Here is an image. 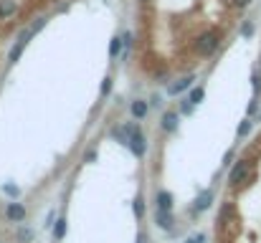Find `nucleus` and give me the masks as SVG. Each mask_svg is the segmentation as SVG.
<instances>
[{
  "instance_id": "f3484780",
  "label": "nucleus",
  "mask_w": 261,
  "mask_h": 243,
  "mask_svg": "<svg viewBox=\"0 0 261 243\" xmlns=\"http://www.w3.org/2000/svg\"><path fill=\"white\" fill-rule=\"evenodd\" d=\"M188 101L200 104V101H203V89H200V86H198V89H193V91H190V96H188Z\"/></svg>"
},
{
  "instance_id": "f257e3e1",
  "label": "nucleus",
  "mask_w": 261,
  "mask_h": 243,
  "mask_svg": "<svg viewBox=\"0 0 261 243\" xmlns=\"http://www.w3.org/2000/svg\"><path fill=\"white\" fill-rule=\"evenodd\" d=\"M124 145L137 155V157H142L145 152H147V145H145V137H142V132L135 127V124H127L124 127Z\"/></svg>"
},
{
  "instance_id": "9b49d317",
  "label": "nucleus",
  "mask_w": 261,
  "mask_h": 243,
  "mask_svg": "<svg viewBox=\"0 0 261 243\" xmlns=\"http://www.w3.org/2000/svg\"><path fill=\"white\" fill-rule=\"evenodd\" d=\"M163 129H165V132H175V129H177V114H175V112H168V114L163 117Z\"/></svg>"
},
{
  "instance_id": "2eb2a0df",
  "label": "nucleus",
  "mask_w": 261,
  "mask_h": 243,
  "mask_svg": "<svg viewBox=\"0 0 261 243\" xmlns=\"http://www.w3.org/2000/svg\"><path fill=\"white\" fill-rule=\"evenodd\" d=\"M251 127H254V122H251V119H244V122L239 124V137L244 140V137H246V134L251 132Z\"/></svg>"
},
{
  "instance_id": "1a4fd4ad",
  "label": "nucleus",
  "mask_w": 261,
  "mask_h": 243,
  "mask_svg": "<svg viewBox=\"0 0 261 243\" xmlns=\"http://www.w3.org/2000/svg\"><path fill=\"white\" fill-rule=\"evenodd\" d=\"M25 43H28V41H25V38L20 36V38H18V43H15V46L10 48V53H8V61H10V64H15V61L20 59V53H23V48H25Z\"/></svg>"
},
{
  "instance_id": "5701e85b",
  "label": "nucleus",
  "mask_w": 261,
  "mask_h": 243,
  "mask_svg": "<svg viewBox=\"0 0 261 243\" xmlns=\"http://www.w3.org/2000/svg\"><path fill=\"white\" fill-rule=\"evenodd\" d=\"M256 106H259V101H256V99H254V101H251V104H249V114H254V112H256Z\"/></svg>"
},
{
  "instance_id": "9d476101",
  "label": "nucleus",
  "mask_w": 261,
  "mask_h": 243,
  "mask_svg": "<svg viewBox=\"0 0 261 243\" xmlns=\"http://www.w3.org/2000/svg\"><path fill=\"white\" fill-rule=\"evenodd\" d=\"M15 10H18L15 0H0V18H10V15H15Z\"/></svg>"
},
{
  "instance_id": "6ab92c4d",
  "label": "nucleus",
  "mask_w": 261,
  "mask_h": 243,
  "mask_svg": "<svg viewBox=\"0 0 261 243\" xmlns=\"http://www.w3.org/2000/svg\"><path fill=\"white\" fill-rule=\"evenodd\" d=\"M109 91H112V79L107 76V79H104V84H101V96H107Z\"/></svg>"
},
{
  "instance_id": "39448f33",
  "label": "nucleus",
  "mask_w": 261,
  "mask_h": 243,
  "mask_svg": "<svg viewBox=\"0 0 261 243\" xmlns=\"http://www.w3.org/2000/svg\"><path fill=\"white\" fill-rule=\"evenodd\" d=\"M129 112H132V117H135V119H145V117H147V112H150V106H147V101H145V99H135V101H132V106H129Z\"/></svg>"
},
{
  "instance_id": "f03ea898",
  "label": "nucleus",
  "mask_w": 261,
  "mask_h": 243,
  "mask_svg": "<svg viewBox=\"0 0 261 243\" xmlns=\"http://www.w3.org/2000/svg\"><path fill=\"white\" fill-rule=\"evenodd\" d=\"M218 43H221V36H218L216 31H205V33L195 41V51H198L200 56H211V53L218 48Z\"/></svg>"
},
{
  "instance_id": "20e7f679",
  "label": "nucleus",
  "mask_w": 261,
  "mask_h": 243,
  "mask_svg": "<svg viewBox=\"0 0 261 243\" xmlns=\"http://www.w3.org/2000/svg\"><path fill=\"white\" fill-rule=\"evenodd\" d=\"M5 215H8V221H13V223L25 221V208H23L20 203H10V205H8V210H5Z\"/></svg>"
},
{
  "instance_id": "412c9836",
  "label": "nucleus",
  "mask_w": 261,
  "mask_h": 243,
  "mask_svg": "<svg viewBox=\"0 0 261 243\" xmlns=\"http://www.w3.org/2000/svg\"><path fill=\"white\" fill-rule=\"evenodd\" d=\"M3 190H5V193H10V195H18V187H15V185H5Z\"/></svg>"
},
{
  "instance_id": "aec40b11",
  "label": "nucleus",
  "mask_w": 261,
  "mask_h": 243,
  "mask_svg": "<svg viewBox=\"0 0 261 243\" xmlns=\"http://www.w3.org/2000/svg\"><path fill=\"white\" fill-rule=\"evenodd\" d=\"M251 81H254V91L259 94V91H261V76H259V74H254V76H251Z\"/></svg>"
},
{
  "instance_id": "6e6552de",
  "label": "nucleus",
  "mask_w": 261,
  "mask_h": 243,
  "mask_svg": "<svg viewBox=\"0 0 261 243\" xmlns=\"http://www.w3.org/2000/svg\"><path fill=\"white\" fill-rule=\"evenodd\" d=\"M193 81H195V76H193V74H190V76H182V79H177L173 86L168 89V94H180V91H185V89H188Z\"/></svg>"
},
{
  "instance_id": "4468645a",
  "label": "nucleus",
  "mask_w": 261,
  "mask_h": 243,
  "mask_svg": "<svg viewBox=\"0 0 261 243\" xmlns=\"http://www.w3.org/2000/svg\"><path fill=\"white\" fill-rule=\"evenodd\" d=\"M54 236H56V241H61V238L66 236V218H59V221H56V228H54Z\"/></svg>"
},
{
  "instance_id": "ddd939ff",
  "label": "nucleus",
  "mask_w": 261,
  "mask_h": 243,
  "mask_svg": "<svg viewBox=\"0 0 261 243\" xmlns=\"http://www.w3.org/2000/svg\"><path fill=\"white\" fill-rule=\"evenodd\" d=\"M124 46V41H122V36H117V38H112V43H109V56L112 59H117L119 56V48Z\"/></svg>"
},
{
  "instance_id": "f8f14e48",
  "label": "nucleus",
  "mask_w": 261,
  "mask_h": 243,
  "mask_svg": "<svg viewBox=\"0 0 261 243\" xmlns=\"http://www.w3.org/2000/svg\"><path fill=\"white\" fill-rule=\"evenodd\" d=\"M158 226H160V228H173V215H170V210H158Z\"/></svg>"
},
{
  "instance_id": "0eeeda50",
  "label": "nucleus",
  "mask_w": 261,
  "mask_h": 243,
  "mask_svg": "<svg viewBox=\"0 0 261 243\" xmlns=\"http://www.w3.org/2000/svg\"><path fill=\"white\" fill-rule=\"evenodd\" d=\"M158 210H173V195L168 190L158 193Z\"/></svg>"
},
{
  "instance_id": "4be33fe9",
  "label": "nucleus",
  "mask_w": 261,
  "mask_h": 243,
  "mask_svg": "<svg viewBox=\"0 0 261 243\" xmlns=\"http://www.w3.org/2000/svg\"><path fill=\"white\" fill-rule=\"evenodd\" d=\"M249 3H251V0H233V5H236V8H246Z\"/></svg>"
},
{
  "instance_id": "b1692460",
  "label": "nucleus",
  "mask_w": 261,
  "mask_h": 243,
  "mask_svg": "<svg viewBox=\"0 0 261 243\" xmlns=\"http://www.w3.org/2000/svg\"><path fill=\"white\" fill-rule=\"evenodd\" d=\"M137 243H150V241H147L145 236H140V238H137Z\"/></svg>"
},
{
  "instance_id": "393cba45",
  "label": "nucleus",
  "mask_w": 261,
  "mask_h": 243,
  "mask_svg": "<svg viewBox=\"0 0 261 243\" xmlns=\"http://www.w3.org/2000/svg\"><path fill=\"white\" fill-rule=\"evenodd\" d=\"M142 3H145V0H142Z\"/></svg>"
},
{
  "instance_id": "dca6fc26",
  "label": "nucleus",
  "mask_w": 261,
  "mask_h": 243,
  "mask_svg": "<svg viewBox=\"0 0 261 243\" xmlns=\"http://www.w3.org/2000/svg\"><path fill=\"white\" fill-rule=\"evenodd\" d=\"M135 215H137V218H142V215H145V200H142V195H137V198H135Z\"/></svg>"
},
{
  "instance_id": "a211bd4d",
  "label": "nucleus",
  "mask_w": 261,
  "mask_h": 243,
  "mask_svg": "<svg viewBox=\"0 0 261 243\" xmlns=\"http://www.w3.org/2000/svg\"><path fill=\"white\" fill-rule=\"evenodd\" d=\"M241 36H254V23H251V20H246V23L241 25Z\"/></svg>"
},
{
  "instance_id": "7ed1b4c3",
  "label": "nucleus",
  "mask_w": 261,
  "mask_h": 243,
  "mask_svg": "<svg viewBox=\"0 0 261 243\" xmlns=\"http://www.w3.org/2000/svg\"><path fill=\"white\" fill-rule=\"evenodd\" d=\"M249 172H251V162L249 160H239L236 165H233L231 175H228V182H231L233 187H239V185H244V182H246Z\"/></svg>"
},
{
  "instance_id": "423d86ee",
  "label": "nucleus",
  "mask_w": 261,
  "mask_h": 243,
  "mask_svg": "<svg viewBox=\"0 0 261 243\" xmlns=\"http://www.w3.org/2000/svg\"><path fill=\"white\" fill-rule=\"evenodd\" d=\"M211 203H213V193H211V190H205V193H200V195L195 198V205H193V208H195L198 213H203V210H208V208H211Z\"/></svg>"
}]
</instances>
